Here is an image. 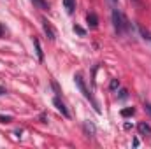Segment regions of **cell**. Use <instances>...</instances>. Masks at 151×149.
Segmentation results:
<instances>
[{"label": "cell", "mask_w": 151, "mask_h": 149, "mask_svg": "<svg viewBox=\"0 0 151 149\" xmlns=\"http://www.w3.org/2000/svg\"><path fill=\"white\" fill-rule=\"evenodd\" d=\"M113 25H114V32L118 35H125V28H127L128 21L125 19V16L118 9H113Z\"/></svg>", "instance_id": "cell-1"}, {"label": "cell", "mask_w": 151, "mask_h": 149, "mask_svg": "<svg viewBox=\"0 0 151 149\" xmlns=\"http://www.w3.org/2000/svg\"><path fill=\"white\" fill-rule=\"evenodd\" d=\"M74 81H76V86L79 88V91L84 95V98H88V100H91L93 102V107H95V111L97 112H100V109H99V104L93 100V97H91V93L86 90V84H84V81H83V77H81V74H76L74 75Z\"/></svg>", "instance_id": "cell-2"}, {"label": "cell", "mask_w": 151, "mask_h": 149, "mask_svg": "<svg viewBox=\"0 0 151 149\" xmlns=\"http://www.w3.org/2000/svg\"><path fill=\"white\" fill-rule=\"evenodd\" d=\"M53 105H55V107H56L58 111L62 112V116H63V117H70V112L67 111L65 104H63V102H62V100H60L58 97H55V98H53Z\"/></svg>", "instance_id": "cell-3"}, {"label": "cell", "mask_w": 151, "mask_h": 149, "mask_svg": "<svg viewBox=\"0 0 151 149\" xmlns=\"http://www.w3.org/2000/svg\"><path fill=\"white\" fill-rule=\"evenodd\" d=\"M42 28H44V32H46V35H47V39H49L51 42H53V40L56 39V32L53 30V27H51V25H49V23H47L46 19H42Z\"/></svg>", "instance_id": "cell-4"}, {"label": "cell", "mask_w": 151, "mask_h": 149, "mask_svg": "<svg viewBox=\"0 0 151 149\" xmlns=\"http://www.w3.org/2000/svg\"><path fill=\"white\" fill-rule=\"evenodd\" d=\"M86 21H88V27H90V28H97V27H99V18H97L95 12H90V14L86 16Z\"/></svg>", "instance_id": "cell-5"}, {"label": "cell", "mask_w": 151, "mask_h": 149, "mask_svg": "<svg viewBox=\"0 0 151 149\" xmlns=\"http://www.w3.org/2000/svg\"><path fill=\"white\" fill-rule=\"evenodd\" d=\"M34 46H35V53H37V58L42 62L44 60V53H42V47H40V42L39 39H34Z\"/></svg>", "instance_id": "cell-6"}, {"label": "cell", "mask_w": 151, "mask_h": 149, "mask_svg": "<svg viewBox=\"0 0 151 149\" xmlns=\"http://www.w3.org/2000/svg\"><path fill=\"white\" fill-rule=\"evenodd\" d=\"M139 132L142 133V135H151V126L148 125V123H139Z\"/></svg>", "instance_id": "cell-7"}, {"label": "cell", "mask_w": 151, "mask_h": 149, "mask_svg": "<svg viewBox=\"0 0 151 149\" xmlns=\"http://www.w3.org/2000/svg\"><path fill=\"white\" fill-rule=\"evenodd\" d=\"M63 5H65V9H67L69 14H72L76 11V0H63Z\"/></svg>", "instance_id": "cell-8"}, {"label": "cell", "mask_w": 151, "mask_h": 149, "mask_svg": "<svg viewBox=\"0 0 151 149\" xmlns=\"http://www.w3.org/2000/svg\"><path fill=\"white\" fill-rule=\"evenodd\" d=\"M34 2V5L37 7V9H42V11H47L49 9V4L46 2V0H32Z\"/></svg>", "instance_id": "cell-9"}, {"label": "cell", "mask_w": 151, "mask_h": 149, "mask_svg": "<svg viewBox=\"0 0 151 149\" xmlns=\"http://www.w3.org/2000/svg\"><path fill=\"white\" fill-rule=\"evenodd\" d=\"M84 130H86V133H88V135H93V133H95V126H93L90 121H86V123H84Z\"/></svg>", "instance_id": "cell-10"}, {"label": "cell", "mask_w": 151, "mask_h": 149, "mask_svg": "<svg viewBox=\"0 0 151 149\" xmlns=\"http://www.w3.org/2000/svg\"><path fill=\"white\" fill-rule=\"evenodd\" d=\"M139 32H141V35L146 39L148 42H151V32H150V30H146V28H142V27H141V28H139Z\"/></svg>", "instance_id": "cell-11"}, {"label": "cell", "mask_w": 151, "mask_h": 149, "mask_svg": "<svg viewBox=\"0 0 151 149\" xmlns=\"http://www.w3.org/2000/svg\"><path fill=\"white\" fill-rule=\"evenodd\" d=\"M134 114H135V109L134 107H128V109H123L121 111V116L123 117H128V116H134Z\"/></svg>", "instance_id": "cell-12"}, {"label": "cell", "mask_w": 151, "mask_h": 149, "mask_svg": "<svg viewBox=\"0 0 151 149\" xmlns=\"http://www.w3.org/2000/svg\"><path fill=\"white\" fill-rule=\"evenodd\" d=\"M109 88H111L113 91H116V90L119 88V81H118V79H113V81H111V86H109Z\"/></svg>", "instance_id": "cell-13"}, {"label": "cell", "mask_w": 151, "mask_h": 149, "mask_svg": "<svg viewBox=\"0 0 151 149\" xmlns=\"http://www.w3.org/2000/svg\"><path fill=\"white\" fill-rule=\"evenodd\" d=\"M11 121H12L11 116H2V114H0V123H11Z\"/></svg>", "instance_id": "cell-14"}, {"label": "cell", "mask_w": 151, "mask_h": 149, "mask_svg": "<svg viewBox=\"0 0 151 149\" xmlns=\"http://www.w3.org/2000/svg\"><path fill=\"white\" fill-rule=\"evenodd\" d=\"M118 97H119L121 100H125V98L128 97V91H127V90H119V95H118Z\"/></svg>", "instance_id": "cell-15"}, {"label": "cell", "mask_w": 151, "mask_h": 149, "mask_svg": "<svg viewBox=\"0 0 151 149\" xmlns=\"http://www.w3.org/2000/svg\"><path fill=\"white\" fill-rule=\"evenodd\" d=\"M74 32H77L79 35H84V34H86V32H84V30H83L81 27H77V25H76V27H74Z\"/></svg>", "instance_id": "cell-16"}, {"label": "cell", "mask_w": 151, "mask_h": 149, "mask_svg": "<svg viewBox=\"0 0 151 149\" xmlns=\"http://www.w3.org/2000/svg\"><path fill=\"white\" fill-rule=\"evenodd\" d=\"M109 4H111V5H116V4H118V0H109Z\"/></svg>", "instance_id": "cell-17"}, {"label": "cell", "mask_w": 151, "mask_h": 149, "mask_svg": "<svg viewBox=\"0 0 151 149\" xmlns=\"http://www.w3.org/2000/svg\"><path fill=\"white\" fill-rule=\"evenodd\" d=\"M4 93H5V90H4V88H0V95H4Z\"/></svg>", "instance_id": "cell-18"}, {"label": "cell", "mask_w": 151, "mask_h": 149, "mask_svg": "<svg viewBox=\"0 0 151 149\" xmlns=\"http://www.w3.org/2000/svg\"><path fill=\"white\" fill-rule=\"evenodd\" d=\"M2 34H4V28H2V27H0V37H2Z\"/></svg>", "instance_id": "cell-19"}]
</instances>
